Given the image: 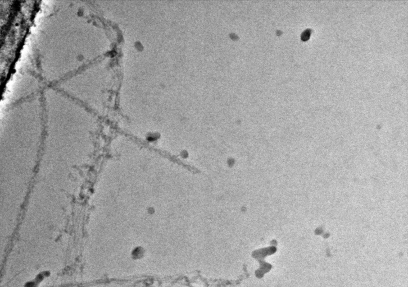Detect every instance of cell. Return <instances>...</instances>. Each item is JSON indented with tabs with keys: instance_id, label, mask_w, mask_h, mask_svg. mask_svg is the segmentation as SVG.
I'll use <instances>...</instances> for the list:
<instances>
[{
	"instance_id": "1",
	"label": "cell",
	"mask_w": 408,
	"mask_h": 287,
	"mask_svg": "<svg viewBox=\"0 0 408 287\" xmlns=\"http://www.w3.org/2000/svg\"><path fill=\"white\" fill-rule=\"evenodd\" d=\"M142 255H143V251L142 250V249L139 248H137L133 252V256H135V257L137 259L139 258L141 256H142Z\"/></svg>"
}]
</instances>
